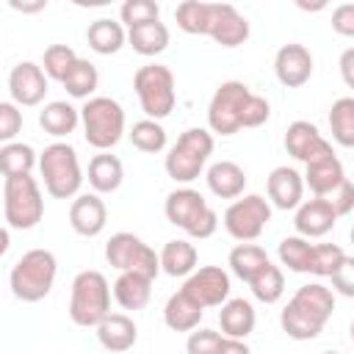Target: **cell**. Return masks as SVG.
I'll return each mask as SVG.
<instances>
[{
    "instance_id": "6da1fadb",
    "label": "cell",
    "mask_w": 354,
    "mask_h": 354,
    "mask_svg": "<svg viewBox=\"0 0 354 354\" xmlns=\"http://www.w3.org/2000/svg\"><path fill=\"white\" fill-rule=\"evenodd\" d=\"M332 310H335L332 288L321 282H307L290 296V301L279 313V326L293 340H315L324 332L326 321L332 318Z\"/></svg>"
},
{
    "instance_id": "7a4b0ae2",
    "label": "cell",
    "mask_w": 354,
    "mask_h": 354,
    "mask_svg": "<svg viewBox=\"0 0 354 354\" xmlns=\"http://www.w3.org/2000/svg\"><path fill=\"white\" fill-rule=\"evenodd\" d=\"M55 274H58V260L50 249H28L11 266L8 285L19 301L33 304V301H41L53 290Z\"/></svg>"
},
{
    "instance_id": "3957f363",
    "label": "cell",
    "mask_w": 354,
    "mask_h": 354,
    "mask_svg": "<svg viewBox=\"0 0 354 354\" xmlns=\"http://www.w3.org/2000/svg\"><path fill=\"white\" fill-rule=\"evenodd\" d=\"M111 315V285L105 274L86 268L72 279L69 293V318L77 326H100Z\"/></svg>"
},
{
    "instance_id": "277c9868",
    "label": "cell",
    "mask_w": 354,
    "mask_h": 354,
    "mask_svg": "<svg viewBox=\"0 0 354 354\" xmlns=\"http://www.w3.org/2000/svg\"><path fill=\"white\" fill-rule=\"evenodd\" d=\"M39 171L44 180V191L53 199H72L83 185V169L77 152L72 144L64 141L44 147V152L39 155Z\"/></svg>"
},
{
    "instance_id": "5b68a950",
    "label": "cell",
    "mask_w": 354,
    "mask_h": 354,
    "mask_svg": "<svg viewBox=\"0 0 354 354\" xmlns=\"http://www.w3.org/2000/svg\"><path fill=\"white\" fill-rule=\"evenodd\" d=\"M80 124L86 144L108 152L124 136V108L111 97H91L80 108Z\"/></svg>"
},
{
    "instance_id": "8992f818",
    "label": "cell",
    "mask_w": 354,
    "mask_h": 354,
    "mask_svg": "<svg viewBox=\"0 0 354 354\" xmlns=\"http://www.w3.org/2000/svg\"><path fill=\"white\" fill-rule=\"evenodd\" d=\"M3 216L8 230H33L44 216V196L30 174L6 177L3 183Z\"/></svg>"
},
{
    "instance_id": "52a82bcc",
    "label": "cell",
    "mask_w": 354,
    "mask_h": 354,
    "mask_svg": "<svg viewBox=\"0 0 354 354\" xmlns=\"http://www.w3.org/2000/svg\"><path fill=\"white\" fill-rule=\"evenodd\" d=\"M163 213L169 218V224L185 230L191 238H210L218 227V216L216 210L205 202V196L194 188H174L166 196Z\"/></svg>"
},
{
    "instance_id": "ba28073f",
    "label": "cell",
    "mask_w": 354,
    "mask_h": 354,
    "mask_svg": "<svg viewBox=\"0 0 354 354\" xmlns=\"http://www.w3.org/2000/svg\"><path fill=\"white\" fill-rule=\"evenodd\" d=\"M213 152V133L207 127H188L169 149L163 166L174 183H194Z\"/></svg>"
},
{
    "instance_id": "9c48e42d",
    "label": "cell",
    "mask_w": 354,
    "mask_h": 354,
    "mask_svg": "<svg viewBox=\"0 0 354 354\" xmlns=\"http://www.w3.org/2000/svg\"><path fill=\"white\" fill-rule=\"evenodd\" d=\"M133 88L138 94L141 111L147 113V119H166L174 111V75L169 66L163 64H144L138 66V72L133 75Z\"/></svg>"
},
{
    "instance_id": "30bf717a",
    "label": "cell",
    "mask_w": 354,
    "mask_h": 354,
    "mask_svg": "<svg viewBox=\"0 0 354 354\" xmlns=\"http://www.w3.org/2000/svg\"><path fill=\"white\" fill-rule=\"evenodd\" d=\"M105 260L119 274L133 271V274H141L149 279H155L160 274V254H155V249L133 232H113L105 243Z\"/></svg>"
},
{
    "instance_id": "8fae6325",
    "label": "cell",
    "mask_w": 354,
    "mask_h": 354,
    "mask_svg": "<svg viewBox=\"0 0 354 354\" xmlns=\"http://www.w3.org/2000/svg\"><path fill=\"white\" fill-rule=\"evenodd\" d=\"M249 86L241 80H224L207 105V130L218 136H235L243 127V105L249 100Z\"/></svg>"
},
{
    "instance_id": "7c38bea8",
    "label": "cell",
    "mask_w": 354,
    "mask_h": 354,
    "mask_svg": "<svg viewBox=\"0 0 354 354\" xmlns=\"http://www.w3.org/2000/svg\"><path fill=\"white\" fill-rule=\"evenodd\" d=\"M268 221H271V202L266 196H260V194L238 196L224 210V230L241 243L257 241Z\"/></svg>"
},
{
    "instance_id": "4fadbf2b",
    "label": "cell",
    "mask_w": 354,
    "mask_h": 354,
    "mask_svg": "<svg viewBox=\"0 0 354 354\" xmlns=\"http://www.w3.org/2000/svg\"><path fill=\"white\" fill-rule=\"evenodd\" d=\"M180 290L185 296H191L202 310L221 307L230 299V274L221 266H202L185 279V285Z\"/></svg>"
},
{
    "instance_id": "5bb4252c",
    "label": "cell",
    "mask_w": 354,
    "mask_h": 354,
    "mask_svg": "<svg viewBox=\"0 0 354 354\" xmlns=\"http://www.w3.org/2000/svg\"><path fill=\"white\" fill-rule=\"evenodd\" d=\"M285 149H288V155H293V158L301 160L304 166H307V163H315V160H321V158L335 155L332 144L318 133V127H315L313 122H304V119H296V122L288 124Z\"/></svg>"
},
{
    "instance_id": "9a60e30c",
    "label": "cell",
    "mask_w": 354,
    "mask_h": 354,
    "mask_svg": "<svg viewBox=\"0 0 354 354\" xmlns=\"http://www.w3.org/2000/svg\"><path fill=\"white\" fill-rule=\"evenodd\" d=\"M207 36L221 47H238L249 39V19L230 3H210Z\"/></svg>"
},
{
    "instance_id": "2e32d148",
    "label": "cell",
    "mask_w": 354,
    "mask_h": 354,
    "mask_svg": "<svg viewBox=\"0 0 354 354\" xmlns=\"http://www.w3.org/2000/svg\"><path fill=\"white\" fill-rule=\"evenodd\" d=\"M8 94L17 105H39L47 94V75L36 61H19L8 75Z\"/></svg>"
},
{
    "instance_id": "e0dca14e",
    "label": "cell",
    "mask_w": 354,
    "mask_h": 354,
    "mask_svg": "<svg viewBox=\"0 0 354 354\" xmlns=\"http://www.w3.org/2000/svg\"><path fill=\"white\" fill-rule=\"evenodd\" d=\"M274 72H277V80L288 88H299L310 80L313 75V55L304 44L299 41H288L277 50L274 55Z\"/></svg>"
},
{
    "instance_id": "ac0fdd59",
    "label": "cell",
    "mask_w": 354,
    "mask_h": 354,
    "mask_svg": "<svg viewBox=\"0 0 354 354\" xmlns=\"http://www.w3.org/2000/svg\"><path fill=\"white\" fill-rule=\"evenodd\" d=\"M340 216H337V210L332 207V202L329 199H324V196H313V199H307V202H301L299 207H296V216H293V227H296V232L301 235V238H321V235H326L332 227H335V221H337Z\"/></svg>"
},
{
    "instance_id": "d6986e66",
    "label": "cell",
    "mask_w": 354,
    "mask_h": 354,
    "mask_svg": "<svg viewBox=\"0 0 354 354\" xmlns=\"http://www.w3.org/2000/svg\"><path fill=\"white\" fill-rule=\"evenodd\" d=\"M69 224L83 238L100 235L108 224V207L100 199V194H77L69 205Z\"/></svg>"
},
{
    "instance_id": "ffe728a7",
    "label": "cell",
    "mask_w": 354,
    "mask_h": 354,
    "mask_svg": "<svg viewBox=\"0 0 354 354\" xmlns=\"http://www.w3.org/2000/svg\"><path fill=\"white\" fill-rule=\"evenodd\" d=\"M268 202L279 210H296L304 199V174H299L293 166H277L268 174Z\"/></svg>"
},
{
    "instance_id": "44dd1931",
    "label": "cell",
    "mask_w": 354,
    "mask_h": 354,
    "mask_svg": "<svg viewBox=\"0 0 354 354\" xmlns=\"http://www.w3.org/2000/svg\"><path fill=\"white\" fill-rule=\"evenodd\" d=\"M136 337H138V329L133 324L130 315L124 313H111L100 326H97V340L105 351L111 354H122L127 348L136 346Z\"/></svg>"
},
{
    "instance_id": "7402d4cb",
    "label": "cell",
    "mask_w": 354,
    "mask_h": 354,
    "mask_svg": "<svg viewBox=\"0 0 354 354\" xmlns=\"http://www.w3.org/2000/svg\"><path fill=\"white\" fill-rule=\"evenodd\" d=\"M205 180L210 194H216L218 199H238L243 196V188H246V171L235 160H216L207 169Z\"/></svg>"
},
{
    "instance_id": "603a6c76",
    "label": "cell",
    "mask_w": 354,
    "mask_h": 354,
    "mask_svg": "<svg viewBox=\"0 0 354 354\" xmlns=\"http://www.w3.org/2000/svg\"><path fill=\"white\" fill-rule=\"evenodd\" d=\"M343 180H346V171H343V163L337 160V155L307 163V169H304V185L315 196H332Z\"/></svg>"
},
{
    "instance_id": "cb8c5ba5",
    "label": "cell",
    "mask_w": 354,
    "mask_h": 354,
    "mask_svg": "<svg viewBox=\"0 0 354 354\" xmlns=\"http://www.w3.org/2000/svg\"><path fill=\"white\" fill-rule=\"evenodd\" d=\"M218 324H221V335L224 337H249L254 332V324H257V315H254V307L252 301L246 299H227L218 310Z\"/></svg>"
},
{
    "instance_id": "d4e9b609",
    "label": "cell",
    "mask_w": 354,
    "mask_h": 354,
    "mask_svg": "<svg viewBox=\"0 0 354 354\" xmlns=\"http://www.w3.org/2000/svg\"><path fill=\"white\" fill-rule=\"evenodd\" d=\"M152 282L155 279H149V277L122 271L113 282V299L124 310H144L149 304V296H152Z\"/></svg>"
},
{
    "instance_id": "484cf974",
    "label": "cell",
    "mask_w": 354,
    "mask_h": 354,
    "mask_svg": "<svg viewBox=\"0 0 354 354\" xmlns=\"http://www.w3.org/2000/svg\"><path fill=\"white\" fill-rule=\"evenodd\" d=\"M202 313L205 310L191 296H185L183 290H177V293L169 296V301L163 307V321H166V326L171 332H194V329H199Z\"/></svg>"
},
{
    "instance_id": "4316f807",
    "label": "cell",
    "mask_w": 354,
    "mask_h": 354,
    "mask_svg": "<svg viewBox=\"0 0 354 354\" xmlns=\"http://www.w3.org/2000/svg\"><path fill=\"white\" fill-rule=\"evenodd\" d=\"M124 180V166L116 155L100 152L88 160V185L94 194H113Z\"/></svg>"
},
{
    "instance_id": "83f0119b",
    "label": "cell",
    "mask_w": 354,
    "mask_h": 354,
    "mask_svg": "<svg viewBox=\"0 0 354 354\" xmlns=\"http://www.w3.org/2000/svg\"><path fill=\"white\" fill-rule=\"evenodd\" d=\"M196 246L185 238L166 241V246L160 249V271H166L169 277H191L196 271Z\"/></svg>"
},
{
    "instance_id": "f1b7e54d",
    "label": "cell",
    "mask_w": 354,
    "mask_h": 354,
    "mask_svg": "<svg viewBox=\"0 0 354 354\" xmlns=\"http://www.w3.org/2000/svg\"><path fill=\"white\" fill-rule=\"evenodd\" d=\"M39 124H41L44 133L61 138V136L75 133V127L80 124V111H77L72 102L53 100V102H47V105L39 111Z\"/></svg>"
},
{
    "instance_id": "f546056e",
    "label": "cell",
    "mask_w": 354,
    "mask_h": 354,
    "mask_svg": "<svg viewBox=\"0 0 354 354\" xmlns=\"http://www.w3.org/2000/svg\"><path fill=\"white\" fill-rule=\"evenodd\" d=\"M86 41H88V47H91L94 53H100V55H113V53H119V50L124 47L127 33H124L122 22L102 17V19H94V22L88 25Z\"/></svg>"
},
{
    "instance_id": "4dcf8cb0",
    "label": "cell",
    "mask_w": 354,
    "mask_h": 354,
    "mask_svg": "<svg viewBox=\"0 0 354 354\" xmlns=\"http://www.w3.org/2000/svg\"><path fill=\"white\" fill-rule=\"evenodd\" d=\"M271 260H268V254H266V249L263 246H257V243H238V246H232L230 249V257H227V266H230V271L241 279V282H252L254 279V274L263 268V266H268Z\"/></svg>"
},
{
    "instance_id": "1f68e13d",
    "label": "cell",
    "mask_w": 354,
    "mask_h": 354,
    "mask_svg": "<svg viewBox=\"0 0 354 354\" xmlns=\"http://www.w3.org/2000/svg\"><path fill=\"white\" fill-rule=\"evenodd\" d=\"M127 41L138 55H160L169 47V28L158 19V22H147L138 28L127 30Z\"/></svg>"
},
{
    "instance_id": "d6a6232c",
    "label": "cell",
    "mask_w": 354,
    "mask_h": 354,
    "mask_svg": "<svg viewBox=\"0 0 354 354\" xmlns=\"http://www.w3.org/2000/svg\"><path fill=\"white\" fill-rule=\"evenodd\" d=\"M279 263L288 266L296 274H313V257H315V243H310L301 235H288L279 241Z\"/></svg>"
},
{
    "instance_id": "836d02e7",
    "label": "cell",
    "mask_w": 354,
    "mask_h": 354,
    "mask_svg": "<svg viewBox=\"0 0 354 354\" xmlns=\"http://www.w3.org/2000/svg\"><path fill=\"white\" fill-rule=\"evenodd\" d=\"M329 133L340 147L354 149V97H340L329 108Z\"/></svg>"
},
{
    "instance_id": "e575fe53",
    "label": "cell",
    "mask_w": 354,
    "mask_h": 354,
    "mask_svg": "<svg viewBox=\"0 0 354 354\" xmlns=\"http://www.w3.org/2000/svg\"><path fill=\"white\" fill-rule=\"evenodd\" d=\"M97 86H100V72H97V66L88 58H77V64L64 77V88L75 100H91Z\"/></svg>"
},
{
    "instance_id": "d590c367",
    "label": "cell",
    "mask_w": 354,
    "mask_h": 354,
    "mask_svg": "<svg viewBox=\"0 0 354 354\" xmlns=\"http://www.w3.org/2000/svg\"><path fill=\"white\" fill-rule=\"evenodd\" d=\"M39 166V158L30 144L11 141L0 147V171L3 177H17V174H30V169Z\"/></svg>"
},
{
    "instance_id": "8d00e7d4",
    "label": "cell",
    "mask_w": 354,
    "mask_h": 354,
    "mask_svg": "<svg viewBox=\"0 0 354 354\" xmlns=\"http://www.w3.org/2000/svg\"><path fill=\"white\" fill-rule=\"evenodd\" d=\"M249 288H252V296H254L257 301H263V304H274V301H279L282 293H285V277H282V268L274 266V263L263 266V268L254 274V279L249 282Z\"/></svg>"
},
{
    "instance_id": "74e56055",
    "label": "cell",
    "mask_w": 354,
    "mask_h": 354,
    "mask_svg": "<svg viewBox=\"0 0 354 354\" xmlns=\"http://www.w3.org/2000/svg\"><path fill=\"white\" fill-rule=\"evenodd\" d=\"M177 28L191 33V36H207V22H210V3L202 0H185L174 11Z\"/></svg>"
},
{
    "instance_id": "f35d334b",
    "label": "cell",
    "mask_w": 354,
    "mask_h": 354,
    "mask_svg": "<svg viewBox=\"0 0 354 354\" xmlns=\"http://www.w3.org/2000/svg\"><path fill=\"white\" fill-rule=\"evenodd\" d=\"M127 136H130V141H133V147H136L138 152L155 155V152L166 149V130H163V124L155 122V119H141V122H136Z\"/></svg>"
},
{
    "instance_id": "ab89813d",
    "label": "cell",
    "mask_w": 354,
    "mask_h": 354,
    "mask_svg": "<svg viewBox=\"0 0 354 354\" xmlns=\"http://www.w3.org/2000/svg\"><path fill=\"white\" fill-rule=\"evenodd\" d=\"M77 64V53L69 47V44H50L44 50V58H41V69L50 80H58L64 83V77L69 75V69Z\"/></svg>"
},
{
    "instance_id": "60d3db41",
    "label": "cell",
    "mask_w": 354,
    "mask_h": 354,
    "mask_svg": "<svg viewBox=\"0 0 354 354\" xmlns=\"http://www.w3.org/2000/svg\"><path fill=\"white\" fill-rule=\"evenodd\" d=\"M119 17L130 30V28H138V25H147V22H158L160 19V6L155 0H127V3H122Z\"/></svg>"
},
{
    "instance_id": "b9f144b4",
    "label": "cell",
    "mask_w": 354,
    "mask_h": 354,
    "mask_svg": "<svg viewBox=\"0 0 354 354\" xmlns=\"http://www.w3.org/2000/svg\"><path fill=\"white\" fill-rule=\"evenodd\" d=\"M346 252L337 243H315V257H313V274L315 277H332L337 266L343 263Z\"/></svg>"
},
{
    "instance_id": "7bdbcfd3",
    "label": "cell",
    "mask_w": 354,
    "mask_h": 354,
    "mask_svg": "<svg viewBox=\"0 0 354 354\" xmlns=\"http://www.w3.org/2000/svg\"><path fill=\"white\" fill-rule=\"evenodd\" d=\"M224 335L216 329H194L185 340V351L188 354H218Z\"/></svg>"
},
{
    "instance_id": "ee69618b",
    "label": "cell",
    "mask_w": 354,
    "mask_h": 354,
    "mask_svg": "<svg viewBox=\"0 0 354 354\" xmlns=\"http://www.w3.org/2000/svg\"><path fill=\"white\" fill-rule=\"evenodd\" d=\"M19 130H22V111L17 108V102H0V141L11 144Z\"/></svg>"
},
{
    "instance_id": "f6af8a7d",
    "label": "cell",
    "mask_w": 354,
    "mask_h": 354,
    "mask_svg": "<svg viewBox=\"0 0 354 354\" xmlns=\"http://www.w3.org/2000/svg\"><path fill=\"white\" fill-rule=\"evenodd\" d=\"M268 116H271L268 100L260 94H249V100L243 105V127H260L268 122Z\"/></svg>"
},
{
    "instance_id": "bcb514c9",
    "label": "cell",
    "mask_w": 354,
    "mask_h": 354,
    "mask_svg": "<svg viewBox=\"0 0 354 354\" xmlns=\"http://www.w3.org/2000/svg\"><path fill=\"white\" fill-rule=\"evenodd\" d=\"M332 279V288L340 293V296H348L354 299V257H343V263L337 266V271L329 277Z\"/></svg>"
},
{
    "instance_id": "7dc6e473",
    "label": "cell",
    "mask_w": 354,
    "mask_h": 354,
    "mask_svg": "<svg viewBox=\"0 0 354 354\" xmlns=\"http://www.w3.org/2000/svg\"><path fill=\"white\" fill-rule=\"evenodd\" d=\"M332 30L337 36L354 39V3H340L332 11Z\"/></svg>"
},
{
    "instance_id": "c3c4849f",
    "label": "cell",
    "mask_w": 354,
    "mask_h": 354,
    "mask_svg": "<svg viewBox=\"0 0 354 354\" xmlns=\"http://www.w3.org/2000/svg\"><path fill=\"white\" fill-rule=\"evenodd\" d=\"M324 199L332 202V207L337 210V216H348V213L354 210V183L346 177V180L340 183V188H337L332 196H324Z\"/></svg>"
},
{
    "instance_id": "681fc988",
    "label": "cell",
    "mask_w": 354,
    "mask_h": 354,
    "mask_svg": "<svg viewBox=\"0 0 354 354\" xmlns=\"http://www.w3.org/2000/svg\"><path fill=\"white\" fill-rule=\"evenodd\" d=\"M337 66H340V77H343V83H346L348 88H354V47H346V50L340 53Z\"/></svg>"
},
{
    "instance_id": "f907efd6",
    "label": "cell",
    "mask_w": 354,
    "mask_h": 354,
    "mask_svg": "<svg viewBox=\"0 0 354 354\" xmlns=\"http://www.w3.org/2000/svg\"><path fill=\"white\" fill-rule=\"evenodd\" d=\"M218 354H252V348L243 340H238V337H224Z\"/></svg>"
},
{
    "instance_id": "816d5d0a",
    "label": "cell",
    "mask_w": 354,
    "mask_h": 354,
    "mask_svg": "<svg viewBox=\"0 0 354 354\" xmlns=\"http://www.w3.org/2000/svg\"><path fill=\"white\" fill-rule=\"evenodd\" d=\"M8 6L14 11H22V14H33V11H41L47 8V0H36V3H19V0H8Z\"/></svg>"
},
{
    "instance_id": "f5cc1de1",
    "label": "cell",
    "mask_w": 354,
    "mask_h": 354,
    "mask_svg": "<svg viewBox=\"0 0 354 354\" xmlns=\"http://www.w3.org/2000/svg\"><path fill=\"white\" fill-rule=\"evenodd\" d=\"M299 8H304V11H321V8H326V3H315V6H310V3H301V0H299Z\"/></svg>"
},
{
    "instance_id": "db71d44e",
    "label": "cell",
    "mask_w": 354,
    "mask_h": 354,
    "mask_svg": "<svg viewBox=\"0 0 354 354\" xmlns=\"http://www.w3.org/2000/svg\"><path fill=\"white\" fill-rule=\"evenodd\" d=\"M348 335H351V340H354V321H351V326H348Z\"/></svg>"
},
{
    "instance_id": "11a10c76",
    "label": "cell",
    "mask_w": 354,
    "mask_h": 354,
    "mask_svg": "<svg viewBox=\"0 0 354 354\" xmlns=\"http://www.w3.org/2000/svg\"><path fill=\"white\" fill-rule=\"evenodd\" d=\"M321 354H337V351H321Z\"/></svg>"
},
{
    "instance_id": "9f6ffc18",
    "label": "cell",
    "mask_w": 354,
    "mask_h": 354,
    "mask_svg": "<svg viewBox=\"0 0 354 354\" xmlns=\"http://www.w3.org/2000/svg\"><path fill=\"white\" fill-rule=\"evenodd\" d=\"M351 243H354V227H351Z\"/></svg>"
}]
</instances>
